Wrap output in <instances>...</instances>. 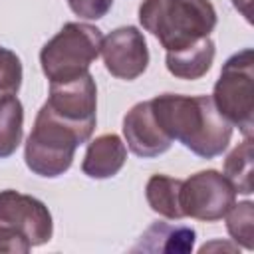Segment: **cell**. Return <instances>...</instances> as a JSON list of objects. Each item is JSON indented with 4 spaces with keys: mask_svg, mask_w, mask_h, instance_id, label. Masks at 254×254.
<instances>
[{
    "mask_svg": "<svg viewBox=\"0 0 254 254\" xmlns=\"http://www.w3.org/2000/svg\"><path fill=\"white\" fill-rule=\"evenodd\" d=\"M151 107L161 129L202 159L222 155L232 139V125L210 95L163 93L151 99Z\"/></svg>",
    "mask_w": 254,
    "mask_h": 254,
    "instance_id": "obj_1",
    "label": "cell"
},
{
    "mask_svg": "<svg viewBox=\"0 0 254 254\" xmlns=\"http://www.w3.org/2000/svg\"><path fill=\"white\" fill-rule=\"evenodd\" d=\"M216 10L210 0H143L139 22L167 52L183 50L216 28Z\"/></svg>",
    "mask_w": 254,
    "mask_h": 254,
    "instance_id": "obj_2",
    "label": "cell"
},
{
    "mask_svg": "<svg viewBox=\"0 0 254 254\" xmlns=\"http://www.w3.org/2000/svg\"><path fill=\"white\" fill-rule=\"evenodd\" d=\"M89 133L71 123H65L42 105L36 115L32 133L26 139V165L38 177L56 179L71 167L75 149L89 141Z\"/></svg>",
    "mask_w": 254,
    "mask_h": 254,
    "instance_id": "obj_3",
    "label": "cell"
},
{
    "mask_svg": "<svg viewBox=\"0 0 254 254\" xmlns=\"http://www.w3.org/2000/svg\"><path fill=\"white\" fill-rule=\"evenodd\" d=\"M101 30L85 22H67L44 44L40 64L50 83L67 81L87 73L89 65L101 54Z\"/></svg>",
    "mask_w": 254,
    "mask_h": 254,
    "instance_id": "obj_4",
    "label": "cell"
},
{
    "mask_svg": "<svg viewBox=\"0 0 254 254\" xmlns=\"http://www.w3.org/2000/svg\"><path fill=\"white\" fill-rule=\"evenodd\" d=\"M212 103L218 113L240 129L246 139L254 131V52L244 48L230 56L214 83Z\"/></svg>",
    "mask_w": 254,
    "mask_h": 254,
    "instance_id": "obj_5",
    "label": "cell"
},
{
    "mask_svg": "<svg viewBox=\"0 0 254 254\" xmlns=\"http://www.w3.org/2000/svg\"><path fill=\"white\" fill-rule=\"evenodd\" d=\"M236 202V190L230 181L214 171H198L183 181L181 187V208L185 216L214 222L226 216L230 206Z\"/></svg>",
    "mask_w": 254,
    "mask_h": 254,
    "instance_id": "obj_6",
    "label": "cell"
},
{
    "mask_svg": "<svg viewBox=\"0 0 254 254\" xmlns=\"http://www.w3.org/2000/svg\"><path fill=\"white\" fill-rule=\"evenodd\" d=\"M0 228L18 232L32 246H42L52 240L54 220L40 198L6 189L0 190Z\"/></svg>",
    "mask_w": 254,
    "mask_h": 254,
    "instance_id": "obj_7",
    "label": "cell"
},
{
    "mask_svg": "<svg viewBox=\"0 0 254 254\" xmlns=\"http://www.w3.org/2000/svg\"><path fill=\"white\" fill-rule=\"evenodd\" d=\"M44 107L65 123H71L91 135L97 111V87L93 75L87 71L67 81L50 83V95Z\"/></svg>",
    "mask_w": 254,
    "mask_h": 254,
    "instance_id": "obj_8",
    "label": "cell"
},
{
    "mask_svg": "<svg viewBox=\"0 0 254 254\" xmlns=\"http://www.w3.org/2000/svg\"><path fill=\"white\" fill-rule=\"evenodd\" d=\"M105 69L119 79H137L149 65V48L145 36L135 26H121L109 32L101 42Z\"/></svg>",
    "mask_w": 254,
    "mask_h": 254,
    "instance_id": "obj_9",
    "label": "cell"
},
{
    "mask_svg": "<svg viewBox=\"0 0 254 254\" xmlns=\"http://www.w3.org/2000/svg\"><path fill=\"white\" fill-rule=\"evenodd\" d=\"M123 137L129 151L143 159L159 157L167 153L173 145V139L157 123L151 101H139L125 113Z\"/></svg>",
    "mask_w": 254,
    "mask_h": 254,
    "instance_id": "obj_10",
    "label": "cell"
},
{
    "mask_svg": "<svg viewBox=\"0 0 254 254\" xmlns=\"http://www.w3.org/2000/svg\"><path fill=\"white\" fill-rule=\"evenodd\" d=\"M127 161V147L115 133H103L95 137L83 155L81 171L91 179L115 177Z\"/></svg>",
    "mask_w": 254,
    "mask_h": 254,
    "instance_id": "obj_11",
    "label": "cell"
},
{
    "mask_svg": "<svg viewBox=\"0 0 254 254\" xmlns=\"http://www.w3.org/2000/svg\"><path fill=\"white\" fill-rule=\"evenodd\" d=\"M214 54H216L214 42L210 40V36H206L183 50L167 52L165 64L171 75L192 81V79H200L210 69L214 62Z\"/></svg>",
    "mask_w": 254,
    "mask_h": 254,
    "instance_id": "obj_12",
    "label": "cell"
},
{
    "mask_svg": "<svg viewBox=\"0 0 254 254\" xmlns=\"http://www.w3.org/2000/svg\"><path fill=\"white\" fill-rule=\"evenodd\" d=\"M194 230L189 226L153 222L141 236L139 244L133 250L145 252H190L194 246Z\"/></svg>",
    "mask_w": 254,
    "mask_h": 254,
    "instance_id": "obj_13",
    "label": "cell"
},
{
    "mask_svg": "<svg viewBox=\"0 0 254 254\" xmlns=\"http://www.w3.org/2000/svg\"><path fill=\"white\" fill-rule=\"evenodd\" d=\"M181 187H183V179H175L161 173L153 175L145 187V196L151 210L171 220L185 218L181 208Z\"/></svg>",
    "mask_w": 254,
    "mask_h": 254,
    "instance_id": "obj_14",
    "label": "cell"
},
{
    "mask_svg": "<svg viewBox=\"0 0 254 254\" xmlns=\"http://www.w3.org/2000/svg\"><path fill=\"white\" fill-rule=\"evenodd\" d=\"M24 135V107L16 95L0 97V159L16 153Z\"/></svg>",
    "mask_w": 254,
    "mask_h": 254,
    "instance_id": "obj_15",
    "label": "cell"
},
{
    "mask_svg": "<svg viewBox=\"0 0 254 254\" xmlns=\"http://www.w3.org/2000/svg\"><path fill=\"white\" fill-rule=\"evenodd\" d=\"M252 139H244L238 143L224 159V177L230 181L236 192L250 194L252 192Z\"/></svg>",
    "mask_w": 254,
    "mask_h": 254,
    "instance_id": "obj_16",
    "label": "cell"
},
{
    "mask_svg": "<svg viewBox=\"0 0 254 254\" xmlns=\"http://www.w3.org/2000/svg\"><path fill=\"white\" fill-rule=\"evenodd\" d=\"M252 226H254V204L250 200L234 202L230 210L226 212V228L236 246H242L246 250L254 248V236H252Z\"/></svg>",
    "mask_w": 254,
    "mask_h": 254,
    "instance_id": "obj_17",
    "label": "cell"
},
{
    "mask_svg": "<svg viewBox=\"0 0 254 254\" xmlns=\"http://www.w3.org/2000/svg\"><path fill=\"white\" fill-rule=\"evenodd\" d=\"M22 85V62L20 58L0 46V97L16 95Z\"/></svg>",
    "mask_w": 254,
    "mask_h": 254,
    "instance_id": "obj_18",
    "label": "cell"
},
{
    "mask_svg": "<svg viewBox=\"0 0 254 254\" xmlns=\"http://www.w3.org/2000/svg\"><path fill=\"white\" fill-rule=\"evenodd\" d=\"M67 6L83 20H99L111 10L113 0H67Z\"/></svg>",
    "mask_w": 254,
    "mask_h": 254,
    "instance_id": "obj_19",
    "label": "cell"
},
{
    "mask_svg": "<svg viewBox=\"0 0 254 254\" xmlns=\"http://www.w3.org/2000/svg\"><path fill=\"white\" fill-rule=\"evenodd\" d=\"M32 244L20 236L18 232L14 230H8V228H0V252H16V254H26L30 252Z\"/></svg>",
    "mask_w": 254,
    "mask_h": 254,
    "instance_id": "obj_20",
    "label": "cell"
},
{
    "mask_svg": "<svg viewBox=\"0 0 254 254\" xmlns=\"http://www.w3.org/2000/svg\"><path fill=\"white\" fill-rule=\"evenodd\" d=\"M232 4L248 22H252V0H232Z\"/></svg>",
    "mask_w": 254,
    "mask_h": 254,
    "instance_id": "obj_21",
    "label": "cell"
},
{
    "mask_svg": "<svg viewBox=\"0 0 254 254\" xmlns=\"http://www.w3.org/2000/svg\"><path fill=\"white\" fill-rule=\"evenodd\" d=\"M210 248H222V250L228 248V250H236L238 246H228V244H224V242H222V244H220V242H212V244H204V246L200 248V252H206V250H210Z\"/></svg>",
    "mask_w": 254,
    "mask_h": 254,
    "instance_id": "obj_22",
    "label": "cell"
}]
</instances>
